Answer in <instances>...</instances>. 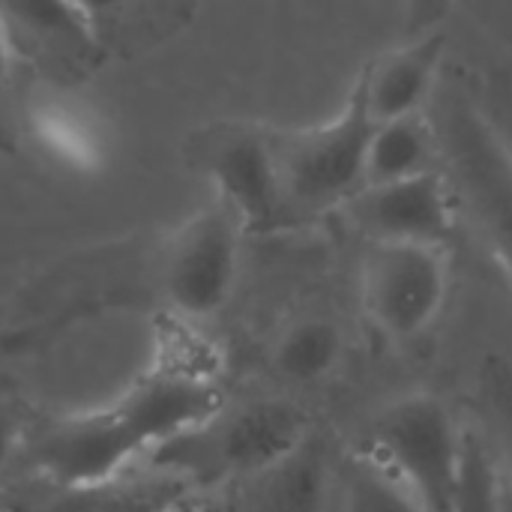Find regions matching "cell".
Wrapping results in <instances>:
<instances>
[{
  "mask_svg": "<svg viewBox=\"0 0 512 512\" xmlns=\"http://www.w3.org/2000/svg\"><path fill=\"white\" fill-rule=\"evenodd\" d=\"M369 129L372 123L351 96L327 123L270 129L288 219L345 207L366 186Z\"/></svg>",
  "mask_w": 512,
  "mask_h": 512,
  "instance_id": "obj_5",
  "label": "cell"
},
{
  "mask_svg": "<svg viewBox=\"0 0 512 512\" xmlns=\"http://www.w3.org/2000/svg\"><path fill=\"white\" fill-rule=\"evenodd\" d=\"M345 357V333L342 327L321 312H306L291 318L270 348V366L279 378L312 387L327 381Z\"/></svg>",
  "mask_w": 512,
  "mask_h": 512,
  "instance_id": "obj_12",
  "label": "cell"
},
{
  "mask_svg": "<svg viewBox=\"0 0 512 512\" xmlns=\"http://www.w3.org/2000/svg\"><path fill=\"white\" fill-rule=\"evenodd\" d=\"M276 489H273V510L276 512H315L324 495V471L315 459L306 456V447L285 462L279 471H273Z\"/></svg>",
  "mask_w": 512,
  "mask_h": 512,
  "instance_id": "obj_16",
  "label": "cell"
},
{
  "mask_svg": "<svg viewBox=\"0 0 512 512\" xmlns=\"http://www.w3.org/2000/svg\"><path fill=\"white\" fill-rule=\"evenodd\" d=\"M453 512H498V468L486 444L474 435H465L462 480Z\"/></svg>",
  "mask_w": 512,
  "mask_h": 512,
  "instance_id": "obj_15",
  "label": "cell"
},
{
  "mask_svg": "<svg viewBox=\"0 0 512 512\" xmlns=\"http://www.w3.org/2000/svg\"><path fill=\"white\" fill-rule=\"evenodd\" d=\"M450 294L444 246L369 243L360 267V300L369 321L393 342L423 336Z\"/></svg>",
  "mask_w": 512,
  "mask_h": 512,
  "instance_id": "obj_7",
  "label": "cell"
},
{
  "mask_svg": "<svg viewBox=\"0 0 512 512\" xmlns=\"http://www.w3.org/2000/svg\"><path fill=\"white\" fill-rule=\"evenodd\" d=\"M438 171V141L429 114L378 123L366 144V186L399 183Z\"/></svg>",
  "mask_w": 512,
  "mask_h": 512,
  "instance_id": "obj_13",
  "label": "cell"
},
{
  "mask_svg": "<svg viewBox=\"0 0 512 512\" xmlns=\"http://www.w3.org/2000/svg\"><path fill=\"white\" fill-rule=\"evenodd\" d=\"M12 51H24L51 72H90L102 60L96 12L78 3H12L0 6Z\"/></svg>",
  "mask_w": 512,
  "mask_h": 512,
  "instance_id": "obj_11",
  "label": "cell"
},
{
  "mask_svg": "<svg viewBox=\"0 0 512 512\" xmlns=\"http://www.w3.org/2000/svg\"><path fill=\"white\" fill-rule=\"evenodd\" d=\"M498 512H512V480L498 471Z\"/></svg>",
  "mask_w": 512,
  "mask_h": 512,
  "instance_id": "obj_21",
  "label": "cell"
},
{
  "mask_svg": "<svg viewBox=\"0 0 512 512\" xmlns=\"http://www.w3.org/2000/svg\"><path fill=\"white\" fill-rule=\"evenodd\" d=\"M39 414L33 411L24 390L0 375V480L9 468L21 462L27 438L36 426Z\"/></svg>",
  "mask_w": 512,
  "mask_h": 512,
  "instance_id": "obj_17",
  "label": "cell"
},
{
  "mask_svg": "<svg viewBox=\"0 0 512 512\" xmlns=\"http://www.w3.org/2000/svg\"><path fill=\"white\" fill-rule=\"evenodd\" d=\"M432 132L438 162L453 192L456 210H465L489 255L512 285V147L489 117L462 93L435 96Z\"/></svg>",
  "mask_w": 512,
  "mask_h": 512,
  "instance_id": "obj_2",
  "label": "cell"
},
{
  "mask_svg": "<svg viewBox=\"0 0 512 512\" xmlns=\"http://www.w3.org/2000/svg\"><path fill=\"white\" fill-rule=\"evenodd\" d=\"M483 405L489 414L492 435L498 441V450L507 462V471H501L512 480V366L501 357H489L483 369Z\"/></svg>",
  "mask_w": 512,
  "mask_h": 512,
  "instance_id": "obj_18",
  "label": "cell"
},
{
  "mask_svg": "<svg viewBox=\"0 0 512 512\" xmlns=\"http://www.w3.org/2000/svg\"><path fill=\"white\" fill-rule=\"evenodd\" d=\"M12 45L9 36L3 30L0 21V150H12L15 144V117H12V99H9V87H12Z\"/></svg>",
  "mask_w": 512,
  "mask_h": 512,
  "instance_id": "obj_20",
  "label": "cell"
},
{
  "mask_svg": "<svg viewBox=\"0 0 512 512\" xmlns=\"http://www.w3.org/2000/svg\"><path fill=\"white\" fill-rule=\"evenodd\" d=\"M225 408V363L192 324L159 315L147 366L108 405L39 417L21 468L45 489L96 495L114 489L123 471L201 429Z\"/></svg>",
  "mask_w": 512,
  "mask_h": 512,
  "instance_id": "obj_1",
  "label": "cell"
},
{
  "mask_svg": "<svg viewBox=\"0 0 512 512\" xmlns=\"http://www.w3.org/2000/svg\"><path fill=\"white\" fill-rule=\"evenodd\" d=\"M189 156L210 177L216 201L234 213L243 234H264L291 222L267 126L246 120L210 123L189 138Z\"/></svg>",
  "mask_w": 512,
  "mask_h": 512,
  "instance_id": "obj_6",
  "label": "cell"
},
{
  "mask_svg": "<svg viewBox=\"0 0 512 512\" xmlns=\"http://www.w3.org/2000/svg\"><path fill=\"white\" fill-rule=\"evenodd\" d=\"M309 444V417L285 399L222 408L201 429L162 447L153 462L189 483L270 477Z\"/></svg>",
  "mask_w": 512,
  "mask_h": 512,
  "instance_id": "obj_3",
  "label": "cell"
},
{
  "mask_svg": "<svg viewBox=\"0 0 512 512\" xmlns=\"http://www.w3.org/2000/svg\"><path fill=\"white\" fill-rule=\"evenodd\" d=\"M360 459L408 492L423 512H453L465 435L438 396L411 393L375 417Z\"/></svg>",
  "mask_w": 512,
  "mask_h": 512,
  "instance_id": "obj_4",
  "label": "cell"
},
{
  "mask_svg": "<svg viewBox=\"0 0 512 512\" xmlns=\"http://www.w3.org/2000/svg\"><path fill=\"white\" fill-rule=\"evenodd\" d=\"M342 210L369 243L444 246L456 225V201L441 171L363 186Z\"/></svg>",
  "mask_w": 512,
  "mask_h": 512,
  "instance_id": "obj_9",
  "label": "cell"
},
{
  "mask_svg": "<svg viewBox=\"0 0 512 512\" xmlns=\"http://www.w3.org/2000/svg\"><path fill=\"white\" fill-rule=\"evenodd\" d=\"M345 512H423L393 480L375 471L360 456L345 471Z\"/></svg>",
  "mask_w": 512,
  "mask_h": 512,
  "instance_id": "obj_14",
  "label": "cell"
},
{
  "mask_svg": "<svg viewBox=\"0 0 512 512\" xmlns=\"http://www.w3.org/2000/svg\"><path fill=\"white\" fill-rule=\"evenodd\" d=\"M114 512H234L231 504H225L222 498H213V495H195V492H186L183 486L177 483H168V486H153L144 498L120 507Z\"/></svg>",
  "mask_w": 512,
  "mask_h": 512,
  "instance_id": "obj_19",
  "label": "cell"
},
{
  "mask_svg": "<svg viewBox=\"0 0 512 512\" xmlns=\"http://www.w3.org/2000/svg\"><path fill=\"white\" fill-rule=\"evenodd\" d=\"M444 36L426 33L378 54L351 90L372 126L423 117L435 102L444 66Z\"/></svg>",
  "mask_w": 512,
  "mask_h": 512,
  "instance_id": "obj_10",
  "label": "cell"
},
{
  "mask_svg": "<svg viewBox=\"0 0 512 512\" xmlns=\"http://www.w3.org/2000/svg\"><path fill=\"white\" fill-rule=\"evenodd\" d=\"M240 237V222L219 201L168 231L171 309L165 318L195 324L228 303L240 276Z\"/></svg>",
  "mask_w": 512,
  "mask_h": 512,
  "instance_id": "obj_8",
  "label": "cell"
}]
</instances>
